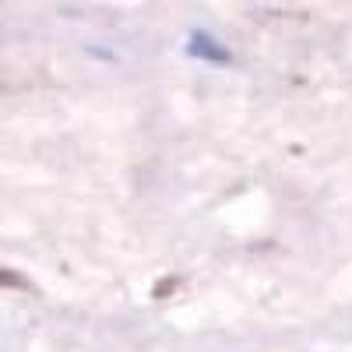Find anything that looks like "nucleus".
Returning <instances> with one entry per match:
<instances>
[{
  "mask_svg": "<svg viewBox=\"0 0 352 352\" xmlns=\"http://www.w3.org/2000/svg\"><path fill=\"white\" fill-rule=\"evenodd\" d=\"M187 53L197 56V60H208V64H226L229 60V50L219 39H212L208 32H194L190 43H187Z\"/></svg>",
  "mask_w": 352,
  "mask_h": 352,
  "instance_id": "f257e3e1",
  "label": "nucleus"
}]
</instances>
